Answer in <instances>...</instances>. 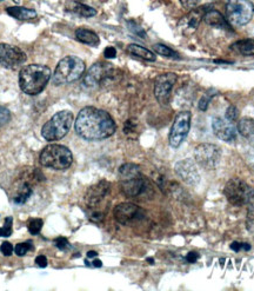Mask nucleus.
I'll list each match as a JSON object with an SVG mask.
<instances>
[{"instance_id": "nucleus-18", "label": "nucleus", "mask_w": 254, "mask_h": 291, "mask_svg": "<svg viewBox=\"0 0 254 291\" xmlns=\"http://www.w3.org/2000/svg\"><path fill=\"white\" fill-rule=\"evenodd\" d=\"M176 172L186 184L198 185L200 183L199 171L191 159H184V161L177 163Z\"/></svg>"}, {"instance_id": "nucleus-47", "label": "nucleus", "mask_w": 254, "mask_h": 291, "mask_svg": "<svg viewBox=\"0 0 254 291\" xmlns=\"http://www.w3.org/2000/svg\"><path fill=\"white\" fill-rule=\"evenodd\" d=\"M253 196H254V192H253Z\"/></svg>"}, {"instance_id": "nucleus-34", "label": "nucleus", "mask_w": 254, "mask_h": 291, "mask_svg": "<svg viewBox=\"0 0 254 291\" xmlns=\"http://www.w3.org/2000/svg\"><path fill=\"white\" fill-rule=\"evenodd\" d=\"M0 251H1L2 255L11 256L13 252V245L11 243H8V242H4L1 244V246H0Z\"/></svg>"}, {"instance_id": "nucleus-26", "label": "nucleus", "mask_w": 254, "mask_h": 291, "mask_svg": "<svg viewBox=\"0 0 254 291\" xmlns=\"http://www.w3.org/2000/svg\"><path fill=\"white\" fill-rule=\"evenodd\" d=\"M127 51L128 53L132 54V56L139 57L141 58V59L148 60V62H154V60H156V54H154L153 52L142 48V46L137 45V44H131V45H128Z\"/></svg>"}, {"instance_id": "nucleus-17", "label": "nucleus", "mask_w": 254, "mask_h": 291, "mask_svg": "<svg viewBox=\"0 0 254 291\" xmlns=\"http://www.w3.org/2000/svg\"><path fill=\"white\" fill-rule=\"evenodd\" d=\"M111 71H112L111 65H105L101 63L94 64L84 77V85L87 87H95L97 85H100L101 83H104L105 80L111 77Z\"/></svg>"}, {"instance_id": "nucleus-12", "label": "nucleus", "mask_w": 254, "mask_h": 291, "mask_svg": "<svg viewBox=\"0 0 254 291\" xmlns=\"http://www.w3.org/2000/svg\"><path fill=\"white\" fill-rule=\"evenodd\" d=\"M27 56L18 46L0 44V65L5 69L16 70L26 62Z\"/></svg>"}, {"instance_id": "nucleus-3", "label": "nucleus", "mask_w": 254, "mask_h": 291, "mask_svg": "<svg viewBox=\"0 0 254 291\" xmlns=\"http://www.w3.org/2000/svg\"><path fill=\"white\" fill-rule=\"evenodd\" d=\"M119 183L122 194L127 197H138L146 189V180L140 168L131 163L121 165L119 169Z\"/></svg>"}, {"instance_id": "nucleus-5", "label": "nucleus", "mask_w": 254, "mask_h": 291, "mask_svg": "<svg viewBox=\"0 0 254 291\" xmlns=\"http://www.w3.org/2000/svg\"><path fill=\"white\" fill-rule=\"evenodd\" d=\"M73 155L66 146L59 144H49L40 153L43 167L53 170H66L71 167Z\"/></svg>"}, {"instance_id": "nucleus-39", "label": "nucleus", "mask_w": 254, "mask_h": 291, "mask_svg": "<svg viewBox=\"0 0 254 291\" xmlns=\"http://www.w3.org/2000/svg\"><path fill=\"white\" fill-rule=\"evenodd\" d=\"M247 226L248 229L252 231V229L254 228V209H251L250 211H248V215H247Z\"/></svg>"}, {"instance_id": "nucleus-24", "label": "nucleus", "mask_w": 254, "mask_h": 291, "mask_svg": "<svg viewBox=\"0 0 254 291\" xmlns=\"http://www.w3.org/2000/svg\"><path fill=\"white\" fill-rule=\"evenodd\" d=\"M67 10H69L71 12L78 14V16L85 17V18H91V17H94L97 14V11L91 6H87V5L81 4V2L78 1H72L67 5Z\"/></svg>"}, {"instance_id": "nucleus-41", "label": "nucleus", "mask_w": 254, "mask_h": 291, "mask_svg": "<svg viewBox=\"0 0 254 291\" xmlns=\"http://www.w3.org/2000/svg\"><path fill=\"white\" fill-rule=\"evenodd\" d=\"M36 263L38 264V267H47V260H46L45 256H43V255L38 256V257L36 258Z\"/></svg>"}, {"instance_id": "nucleus-38", "label": "nucleus", "mask_w": 254, "mask_h": 291, "mask_svg": "<svg viewBox=\"0 0 254 291\" xmlns=\"http://www.w3.org/2000/svg\"><path fill=\"white\" fill-rule=\"evenodd\" d=\"M104 56L106 57L107 59H113V58H115L116 56V50L115 48H112V46H109V48H105Z\"/></svg>"}, {"instance_id": "nucleus-2", "label": "nucleus", "mask_w": 254, "mask_h": 291, "mask_svg": "<svg viewBox=\"0 0 254 291\" xmlns=\"http://www.w3.org/2000/svg\"><path fill=\"white\" fill-rule=\"evenodd\" d=\"M51 79V70L40 64H31L22 69L19 73V86L22 91L30 96H36L45 90Z\"/></svg>"}, {"instance_id": "nucleus-14", "label": "nucleus", "mask_w": 254, "mask_h": 291, "mask_svg": "<svg viewBox=\"0 0 254 291\" xmlns=\"http://www.w3.org/2000/svg\"><path fill=\"white\" fill-rule=\"evenodd\" d=\"M113 215L118 223L122 224V225H130V224L141 219L144 212L138 205L133 204V203H121L115 206Z\"/></svg>"}, {"instance_id": "nucleus-36", "label": "nucleus", "mask_w": 254, "mask_h": 291, "mask_svg": "<svg viewBox=\"0 0 254 291\" xmlns=\"http://www.w3.org/2000/svg\"><path fill=\"white\" fill-rule=\"evenodd\" d=\"M180 2L186 10H193L199 4V0H180Z\"/></svg>"}, {"instance_id": "nucleus-15", "label": "nucleus", "mask_w": 254, "mask_h": 291, "mask_svg": "<svg viewBox=\"0 0 254 291\" xmlns=\"http://www.w3.org/2000/svg\"><path fill=\"white\" fill-rule=\"evenodd\" d=\"M205 7L197 8V10H192L191 12L186 14L185 17H183L180 19L179 24H178V27L184 36L189 37L194 33L195 31L199 27L201 20L204 19V14L206 13Z\"/></svg>"}, {"instance_id": "nucleus-31", "label": "nucleus", "mask_w": 254, "mask_h": 291, "mask_svg": "<svg viewBox=\"0 0 254 291\" xmlns=\"http://www.w3.org/2000/svg\"><path fill=\"white\" fill-rule=\"evenodd\" d=\"M11 121V113L5 106L0 105V126H4Z\"/></svg>"}, {"instance_id": "nucleus-19", "label": "nucleus", "mask_w": 254, "mask_h": 291, "mask_svg": "<svg viewBox=\"0 0 254 291\" xmlns=\"http://www.w3.org/2000/svg\"><path fill=\"white\" fill-rule=\"evenodd\" d=\"M204 20L207 25L212 26V27L221 28L225 31L231 30L229 23L224 18L223 14L215 10H207L206 13L204 14Z\"/></svg>"}, {"instance_id": "nucleus-43", "label": "nucleus", "mask_w": 254, "mask_h": 291, "mask_svg": "<svg viewBox=\"0 0 254 291\" xmlns=\"http://www.w3.org/2000/svg\"><path fill=\"white\" fill-rule=\"evenodd\" d=\"M92 266L95 267H103V262H101L100 260H94L92 262Z\"/></svg>"}, {"instance_id": "nucleus-23", "label": "nucleus", "mask_w": 254, "mask_h": 291, "mask_svg": "<svg viewBox=\"0 0 254 291\" xmlns=\"http://www.w3.org/2000/svg\"><path fill=\"white\" fill-rule=\"evenodd\" d=\"M231 48L241 56H254V39L238 40L231 46Z\"/></svg>"}, {"instance_id": "nucleus-45", "label": "nucleus", "mask_w": 254, "mask_h": 291, "mask_svg": "<svg viewBox=\"0 0 254 291\" xmlns=\"http://www.w3.org/2000/svg\"><path fill=\"white\" fill-rule=\"evenodd\" d=\"M147 262H150V263H153V260H152V258H147Z\"/></svg>"}, {"instance_id": "nucleus-33", "label": "nucleus", "mask_w": 254, "mask_h": 291, "mask_svg": "<svg viewBox=\"0 0 254 291\" xmlns=\"http://www.w3.org/2000/svg\"><path fill=\"white\" fill-rule=\"evenodd\" d=\"M231 121H235L236 118H238V110H236L235 106H230L226 111V117Z\"/></svg>"}, {"instance_id": "nucleus-16", "label": "nucleus", "mask_w": 254, "mask_h": 291, "mask_svg": "<svg viewBox=\"0 0 254 291\" xmlns=\"http://www.w3.org/2000/svg\"><path fill=\"white\" fill-rule=\"evenodd\" d=\"M212 129L214 135L224 142H234L236 139V129L233 121L227 118L214 117L212 121Z\"/></svg>"}, {"instance_id": "nucleus-11", "label": "nucleus", "mask_w": 254, "mask_h": 291, "mask_svg": "<svg viewBox=\"0 0 254 291\" xmlns=\"http://www.w3.org/2000/svg\"><path fill=\"white\" fill-rule=\"evenodd\" d=\"M189 129H191V113L188 111L178 113L169 131V145L172 147H179L187 137Z\"/></svg>"}, {"instance_id": "nucleus-44", "label": "nucleus", "mask_w": 254, "mask_h": 291, "mask_svg": "<svg viewBox=\"0 0 254 291\" xmlns=\"http://www.w3.org/2000/svg\"><path fill=\"white\" fill-rule=\"evenodd\" d=\"M98 256V254L95 251H89L87 252V257L89 258H95Z\"/></svg>"}, {"instance_id": "nucleus-35", "label": "nucleus", "mask_w": 254, "mask_h": 291, "mask_svg": "<svg viewBox=\"0 0 254 291\" xmlns=\"http://www.w3.org/2000/svg\"><path fill=\"white\" fill-rule=\"evenodd\" d=\"M54 244H55V246H57V248L59 250H66L69 245V241H67L66 238H64V237H58L57 240L54 241Z\"/></svg>"}, {"instance_id": "nucleus-20", "label": "nucleus", "mask_w": 254, "mask_h": 291, "mask_svg": "<svg viewBox=\"0 0 254 291\" xmlns=\"http://www.w3.org/2000/svg\"><path fill=\"white\" fill-rule=\"evenodd\" d=\"M75 38H77L80 43L86 44V45L92 46V48H95V46H98L99 43H100V39H99L98 34L95 33V32L84 27L78 28V30L75 31Z\"/></svg>"}, {"instance_id": "nucleus-27", "label": "nucleus", "mask_w": 254, "mask_h": 291, "mask_svg": "<svg viewBox=\"0 0 254 291\" xmlns=\"http://www.w3.org/2000/svg\"><path fill=\"white\" fill-rule=\"evenodd\" d=\"M153 48L158 54H160V56H162V57L178 58V54L176 53V52H174L173 50H171V48H167L166 45H162V44H156V45L153 46Z\"/></svg>"}, {"instance_id": "nucleus-32", "label": "nucleus", "mask_w": 254, "mask_h": 291, "mask_svg": "<svg viewBox=\"0 0 254 291\" xmlns=\"http://www.w3.org/2000/svg\"><path fill=\"white\" fill-rule=\"evenodd\" d=\"M231 249L236 252L240 251V250L248 251V250H251V245L248 243H239V242H234V243L231 244Z\"/></svg>"}, {"instance_id": "nucleus-21", "label": "nucleus", "mask_w": 254, "mask_h": 291, "mask_svg": "<svg viewBox=\"0 0 254 291\" xmlns=\"http://www.w3.org/2000/svg\"><path fill=\"white\" fill-rule=\"evenodd\" d=\"M32 194H33V188H32L31 183L28 180L27 182H23L18 186L16 194L13 196V202L16 204H24L32 196Z\"/></svg>"}, {"instance_id": "nucleus-8", "label": "nucleus", "mask_w": 254, "mask_h": 291, "mask_svg": "<svg viewBox=\"0 0 254 291\" xmlns=\"http://www.w3.org/2000/svg\"><path fill=\"white\" fill-rule=\"evenodd\" d=\"M226 14L231 24L244 26L253 18L254 5L250 0H227Z\"/></svg>"}, {"instance_id": "nucleus-13", "label": "nucleus", "mask_w": 254, "mask_h": 291, "mask_svg": "<svg viewBox=\"0 0 254 291\" xmlns=\"http://www.w3.org/2000/svg\"><path fill=\"white\" fill-rule=\"evenodd\" d=\"M177 74L172 73V72L162 73L157 77L156 81H154V96L162 105L168 104L172 89H173L174 84L177 83Z\"/></svg>"}, {"instance_id": "nucleus-4", "label": "nucleus", "mask_w": 254, "mask_h": 291, "mask_svg": "<svg viewBox=\"0 0 254 291\" xmlns=\"http://www.w3.org/2000/svg\"><path fill=\"white\" fill-rule=\"evenodd\" d=\"M84 72L85 63L80 58L74 56L65 57L58 64L52 77V83L57 86L73 83L78 80L84 74Z\"/></svg>"}, {"instance_id": "nucleus-30", "label": "nucleus", "mask_w": 254, "mask_h": 291, "mask_svg": "<svg viewBox=\"0 0 254 291\" xmlns=\"http://www.w3.org/2000/svg\"><path fill=\"white\" fill-rule=\"evenodd\" d=\"M43 228V220L42 219H32L30 224H28V231L31 232L32 235H38L40 231H42Z\"/></svg>"}, {"instance_id": "nucleus-6", "label": "nucleus", "mask_w": 254, "mask_h": 291, "mask_svg": "<svg viewBox=\"0 0 254 291\" xmlns=\"http://www.w3.org/2000/svg\"><path fill=\"white\" fill-rule=\"evenodd\" d=\"M73 124V113L71 111H59L43 126L42 135L47 142H55L64 138Z\"/></svg>"}, {"instance_id": "nucleus-22", "label": "nucleus", "mask_w": 254, "mask_h": 291, "mask_svg": "<svg viewBox=\"0 0 254 291\" xmlns=\"http://www.w3.org/2000/svg\"><path fill=\"white\" fill-rule=\"evenodd\" d=\"M6 12L8 16L18 20H31L37 18V12L34 10H31V8L14 6L6 8Z\"/></svg>"}, {"instance_id": "nucleus-9", "label": "nucleus", "mask_w": 254, "mask_h": 291, "mask_svg": "<svg viewBox=\"0 0 254 291\" xmlns=\"http://www.w3.org/2000/svg\"><path fill=\"white\" fill-rule=\"evenodd\" d=\"M224 194L231 204L235 206L246 205L252 198V190L250 185L238 178H233L227 182V184L225 185Z\"/></svg>"}, {"instance_id": "nucleus-25", "label": "nucleus", "mask_w": 254, "mask_h": 291, "mask_svg": "<svg viewBox=\"0 0 254 291\" xmlns=\"http://www.w3.org/2000/svg\"><path fill=\"white\" fill-rule=\"evenodd\" d=\"M238 131L248 142H254V119L242 118L238 123Z\"/></svg>"}, {"instance_id": "nucleus-42", "label": "nucleus", "mask_w": 254, "mask_h": 291, "mask_svg": "<svg viewBox=\"0 0 254 291\" xmlns=\"http://www.w3.org/2000/svg\"><path fill=\"white\" fill-rule=\"evenodd\" d=\"M198 258H199V255L194 251L188 252V254L186 255V261H187L188 263H195V262L198 261Z\"/></svg>"}, {"instance_id": "nucleus-40", "label": "nucleus", "mask_w": 254, "mask_h": 291, "mask_svg": "<svg viewBox=\"0 0 254 291\" xmlns=\"http://www.w3.org/2000/svg\"><path fill=\"white\" fill-rule=\"evenodd\" d=\"M250 143V150L247 151V157L248 161H250L251 165L254 168V142H248Z\"/></svg>"}, {"instance_id": "nucleus-37", "label": "nucleus", "mask_w": 254, "mask_h": 291, "mask_svg": "<svg viewBox=\"0 0 254 291\" xmlns=\"http://www.w3.org/2000/svg\"><path fill=\"white\" fill-rule=\"evenodd\" d=\"M209 101H211V96L206 95L201 98L199 101V109L201 110V111H206L207 107H208V105H209Z\"/></svg>"}, {"instance_id": "nucleus-29", "label": "nucleus", "mask_w": 254, "mask_h": 291, "mask_svg": "<svg viewBox=\"0 0 254 291\" xmlns=\"http://www.w3.org/2000/svg\"><path fill=\"white\" fill-rule=\"evenodd\" d=\"M12 235V217L5 219L4 228H0V237H8Z\"/></svg>"}, {"instance_id": "nucleus-48", "label": "nucleus", "mask_w": 254, "mask_h": 291, "mask_svg": "<svg viewBox=\"0 0 254 291\" xmlns=\"http://www.w3.org/2000/svg\"><path fill=\"white\" fill-rule=\"evenodd\" d=\"M0 1H2V0H0Z\"/></svg>"}, {"instance_id": "nucleus-7", "label": "nucleus", "mask_w": 254, "mask_h": 291, "mask_svg": "<svg viewBox=\"0 0 254 291\" xmlns=\"http://www.w3.org/2000/svg\"><path fill=\"white\" fill-rule=\"evenodd\" d=\"M111 185L106 180H101L98 184L92 186L89 191H87L86 196H85V200H86L87 208L92 211L91 219L94 222H100L103 220L104 214L100 211V205H103V203L106 200L107 196L110 194Z\"/></svg>"}, {"instance_id": "nucleus-28", "label": "nucleus", "mask_w": 254, "mask_h": 291, "mask_svg": "<svg viewBox=\"0 0 254 291\" xmlns=\"http://www.w3.org/2000/svg\"><path fill=\"white\" fill-rule=\"evenodd\" d=\"M31 249H32V245H31L30 242H27V243H19V244H17L16 248H14V252H16V255L23 257V256H25L26 254H27Z\"/></svg>"}, {"instance_id": "nucleus-1", "label": "nucleus", "mask_w": 254, "mask_h": 291, "mask_svg": "<svg viewBox=\"0 0 254 291\" xmlns=\"http://www.w3.org/2000/svg\"><path fill=\"white\" fill-rule=\"evenodd\" d=\"M75 132L86 141H101L115 132V123L110 113L93 106L84 107L75 121Z\"/></svg>"}, {"instance_id": "nucleus-10", "label": "nucleus", "mask_w": 254, "mask_h": 291, "mask_svg": "<svg viewBox=\"0 0 254 291\" xmlns=\"http://www.w3.org/2000/svg\"><path fill=\"white\" fill-rule=\"evenodd\" d=\"M195 161L205 170H214L220 163L221 150L214 144H200L194 150Z\"/></svg>"}, {"instance_id": "nucleus-46", "label": "nucleus", "mask_w": 254, "mask_h": 291, "mask_svg": "<svg viewBox=\"0 0 254 291\" xmlns=\"http://www.w3.org/2000/svg\"><path fill=\"white\" fill-rule=\"evenodd\" d=\"M101 1H106V0H101Z\"/></svg>"}]
</instances>
